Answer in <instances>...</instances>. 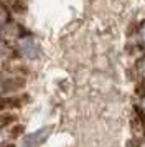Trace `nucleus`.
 I'll return each mask as SVG.
<instances>
[{
  "mask_svg": "<svg viewBox=\"0 0 145 147\" xmlns=\"http://www.w3.org/2000/svg\"><path fill=\"white\" fill-rule=\"evenodd\" d=\"M51 134V127H43L36 132H32V134H26L23 140H21V147H40L46 139L48 136Z\"/></svg>",
  "mask_w": 145,
  "mask_h": 147,
  "instance_id": "1",
  "label": "nucleus"
},
{
  "mask_svg": "<svg viewBox=\"0 0 145 147\" xmlns=\"http://www.w3.org/2000/svg\"><path fill=\"white\" fill-rule=\"evenodd\" d=\"M18 50L20 53L23 55V56H26V58H30V60H33V58H36L40 53V48H38V43L33 40L32 36H21L18 41Z\"/></svg>",
  "mask_w": 145,
  "mask_h": 147,
  "instance_id": "2",
  "label": "nucleus"
},
{
  "mask_svg": "<svg viewBox=\"0 0 145 147\" xmlns=\"http://www.w3.org/2000/svg\"><path fill=\"white\" fill-rule=\"evenodd\" d=\"M20 36V27L17 23H8L5 27L0 30V38H3V40H10V38H18Z\"/></svg>",
  "mask_w": 145,
  "mask_h": 147,
  "instance_id": "3",
  "label": "nucleus"
},
{
  "mask_svg": "<svg viewBox=\"0 0 145 147\" xmlns=\"http://www.w3.org/2000/svg\"><path fill=\"white\" fill-rule=\"evenodd\" d=\"M23 106V98L21 96H10L5 99H0V109H15V107Z\"/></svg>",
  "mask_w": 145,
  "mask_h": 147,
  "instance_id": "4",
  "label": "nucleus"
},
{
  "mask_svg": "<svg viewBox=\"0 0 145 147\" xmlns=\"http://www.w3.org/2000/svg\"><path fill=\"white\" fill-rule=\"evenodd\" d=\"M10 23V8L0 2V30Z\"/></svg>",
  "mask_w": 145,
  "mask_h": 147,
  "instance_id": "5",
  "label": "nucleus"
},
{
  "mask_svg": "<svg viewBox=\"0 0 145 147\" xmlns=\"http://www.w3.org/2000/svg\"><path fill=\"white\" fill-rule=\"evenodd\" d=\"M17 116L13 113H3L0 114V127H5V126H10L12 122H15Z\"/></svg>",
  "mask_w": 145,
  "mask_h": 147,
  "instance_id": "6",
  "label": "nucleus"
},
{
  "mask_svg": "<svg viewBox=\"0 0 145 147\" xmlns=\"http://www.w3.org/2000/svg\"><path fill=\"white\" fill-rule=\"evenodd\" d=\"M23 132H25V127L21 126V124H15V126L10 129V137L12 139H17V137H20V136H23Z\"/></svg>",
  "mask_w": 145,
  "mask_h": 147,
  "instance_id": "7",
  "label": "nucleus"
},
{
  "mask_svg": "<svg viewBox=\"0 0 145 147\" xmlns=\"http://www.w3.org/2000/svg\"><path fill=\"white\" fill-rule=\"evenodd\" d=\"M8 45H7V41L3 40V38H0V58H3V56H7L8 55Z\"/></svg>",
  "mask_w": 145,
  "mask_h": 147,
  "instance_id": "8",
  "label": "nucleus"
},
{
  "mask_svg": "<svg viewBox=\"0 0 145 147\" xmlns=\"http://www.w3.org/2000/svg\"><path fill=\"white\" fill-rule=\"evenodd\" d=\"M137 69H138V73L145 78V58H144V60H140L137 63Z\"/></svg>",
  "mask_w": 145,
  "mask_h": 147,
  "instance_id": "9",
  "label": "nucleus"
},
{
  "mask_svg": "<svg viewBox=\"0 0 145 147\" xmlns=\"http://www.w3.org/2000/svg\"><path fill=\"white\" fill-rule=\"evenodd\" d=\"M138 38H140V41L145 45V23L140 27V30H138Z\"/></svg>",
  "mask_w": 145,
  "mask_h": 147,
  "instance_id": "10",
  "label": "nucleus"
},
{
  "mask_svg": "<svg viewBox=\"0 0 145 147\" xmlns=\"http://www.w3.org/2000/svg\"><path fill=\"white\" fill-rule=\"evenodd\" d=\"M2 91H3V83L0 81V93H2Z\"/></svg>",
  "mask_w": 145,
  "mask_h": 147,
  "instance_id": "11",
  "label": "nucleus"
},
{
  "mask_svg": "<svg viewBox=\"0 0 145 147\" xmlns=\"http://www.w3.org/2000/svg\"><path fill=\"white\" fill-rule=\"evenodd\" d=\"M144 107H145V99H144Z\"/></svg>",
  "mask_w": 145,
  "mask_h": 147,
  "instance_id": "12",
  "label": "nucleus"
}]
</instances>
